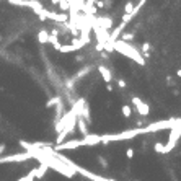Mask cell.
Wrapping results in <instances>:
<instances>
[{"label":"cell","mask_w":181,"mask_h":181,"mask_svg":"<svg viewBox=\"0 0 181 181\" xmlns=\"http://www.w3.org/2000/svg\"><path fill=\"white\" fill-rule=\"evenodd\" d=\"M60 98L59 97H54V98H51L49 101H47V103H46V106H47V108H52V106H57L59 103H60Z\"/></svg>","instance_id":"cell-18"},{"label":"cell","mask_w":181,"mask_h":181,"mask_svg":"<svg viewBox=\"0 0 181 181\" xmlns=\"http://www.w3.org/2000/svg\"><path fill=\"white\" fill-rule=\"evenodd\" d=\"M59 51H60V52H72V51H77V49L73 47L72 44H62Z\"/></svg>","instance_id":"cell-19"},{"label":"cell","mask_w":181,"mask_h":181,"mask_svg":"<svg viewBox=\"0 0 181 181\" xmlns=\"http://www.w3.org/2000/svg\"><path fill=\"white\" fill-rule=\"evenodd\" d=\"M132 103H134V106H135V109H137V113L140 116H149L150 114V108H149V105L147 103H144L140 98H137V97H134L132 98Z\"/></svg>","instance_id":"cell-7"},{"label":"cell","mask_w":181,"mask_h":181,"mask_svg":"<svg viewBox=\"0 0 181 181\" xmlns=\"http://www.w3.org/2000/svg\"><path fill=\"white\" fill-rule=\"evenodd\" d=\"M38 39H39V43H41V44L47 43L49 41V33L46 30H41V31L38 33Z\"/></svg>","instance_id":"cell-13"},{"label":"cell","mask_w":181,"mask_h":181,"mask_svg":"<svg viewBox=\"0 0 181 181\" xmlns=\"http://www.w3.org/2000/svg\"><path fill=\"white\" fill-rule=\"evenodd\" d=\"M154 149H155V152H158V154H165V144H162V142H157L154 145Z\"/></svg>","instance_id":"cell-21"},{"label":"cell","mask_w":181,"mask_h":181,"mask_svg":"<svg viewBox=\"0 0 181 181\" xmlns=\"http://www.w3.org/2000/svg\"><path fill=\"white\" fill-rule=\"evenodd\" d=\"M139 134H144L142 127L129 129V131H124V132H119V134H105V135H101V144L114 142V140H129V139L137 137Z\"/></svg>","instance_id":"cell-2"},{"label":"cell","mask_w":181,"mask_h":181,"mask_svg":"<svg viewBox=\"0 0 181 181\" xmlns=\"http://www.w3.org/2000/svg\"><path fill=\"white\" fill-rule=\"evenodd\" d=\"M92 69H93V67H92V65H87V67H85V69H83V70H80V72H78V73H77V75H75V77H73V80H75V82H77V80H78V78H83V77H85V75H87V73H88L90 70H92Z\"/></svg>","instance_id":"cell-15"},{"label":"cell","mask_w":181,"mask_h":181,"mask_svg":"<svg viewBox=\"0 0 181 181\" xmlns=\"http://www.w3.org/2000/svg\"><path fill=\"white\" fill-rule=\"evenodd\" d=\"M149 51H150V44L149 43H144L142 44V52H144L145 57H149Z\"/></svg>","instance_id":"cell-23"},{"label":"cell","mask_w":181,"mask_h":181,"mask_svg":"<svg viewBox=\"0 0 181 181\" xmlns=\"http://www.w3.org/2000/svg\"><path fill=\"white\" fill-rule=\"evenodd\" d=\"M117 87H119V88H126V82H124L122 78H117Z\"/></svg>","instance_id":"cell-24"},{"label":"cell","mask_w":181,"mask_h":181,"mask_svg":"<svg viewBox=\"0 0 181 181\" xmlns=\"http://www.w3.org/2000/svg\"><path fill=\"white\" fill-rule=\"evenodd\" d=\"M98 70H100V73H101V77H103V80H105L106 83H109V82H111V78H113L109 69H106L105 65H100V67H98Z\"/></svg>","instance_id":"cell-12"},{"label":"cell","mask_w":181,"mask_h":181,"mask_svg":"<svg viewBox=\"0 0 181 181\" xmlns=\"http://www.w3.org/2000/svg\"><path fill=\"white\" fill-rule=\"evenodd\" d=\"M8 3L18 5V7H30V8H33V12H38V10L44 8L41 2H38V0H8Z\"/></svg>","instance_id":"cell-4"},{"label":"cell","mask_w":181,"mask_h":181,"mask_svg":"<svg viewBox=\"0 0 181 181\" xmlns=\"http://www.w3.org/2000/svg\"><path fill=\"white\" fill-rule=\"evenodd\" d=\"M126 157H127V158H132V157H134V149H127V150H126Z\"/></svg>","instance_id":"cell-26"},{"label":"cell","mask_w":181,"mask_h":181,"mask_svg":"<svg viewBox=\"0 0 181 181\" xmlns=\"http://www.w3.org/2000/svg\"><path fill=\"white\" fill-rule=\"evenodd\" d=\"M176 127H181L179 117H176V119H167V121H157L142 129H144V134H147V132H157V131H163V129H176Z\"/></svg>","instance_id":"cell-3"},{"label":"cell","mask_w":181,"mask_h":181,"mask_svg":"<svg viewBox=\"0 0 181 181\" xmlns=\"http://www.w3.org/2000/svg\"><path fill=\"white\" fill-rule=\"evenodd\" d=\"M47 43H51V44H52V46H54V49H60V46H62V44L59 43V31L57 30H52V33H51V35H49V41Z\"/></svg>","instance_id":"cell-10"},{"label":"cell","mask_w":181,"mask_h":181,"mask_svg":"<svg viewBox=\"0 0 181 181\" xmlns=\"http://www.w3.org/2000/svg\"><path fill=\"white\" fill-rule=\"evenodd\" d=\"M95 3H97V0H85V5H88V7H92Z\"/></svg>","instance_id":"cell-27"},{"label":"cell","mask_w":181,"mask_h":181,"mask_svg":"<svg viewBox=\"0 0 181 181\" xmlns=\"http://www.w3.org/2000/svg\"><path fill=\"white\" fill-rule=\"evenodd\" d=\"M51 2H52V3H54V5H57V3H59V2H60V0H51Z\"/></svg>","instance_id":"cell-32"},{"label":"cell","mask_w":181,"mask_h":181,"mask_svg":"<svg viewBox=\"0 0 181 181\" xmlns=\"http://www.w3.org/2000/svg\"><path fill=\"white\" fill-rule=\"evenodd\" d=\"M98 162L101 163V167H105V168H106V167H108V162H106V160H105V158H103V157H98Z\"/></svg>","instance_id":"cell-25"},{"label":"cell","mask_w":181,"mask_h":181,"mask_svg":"<svg viewBox=\"0 0 181 181\" xmlns=\"http://www.w3.org/2000/svg\"><path fill=\"white\" fill-rule=\"evenodd\" d=\"M176 75H178V77H181V69H179V70L176 72Z\"/></svg>","instance_id":"cell-33"},{"label":"cell","mask_w":181,"mask_h":181,"mask_svg":"<svg viewBox=\"0 0 181 181\" xmlns=\"http://www.w3.org/2000/svg\"><path fill=\"white\" fill-rule=\"evenodd\" d=\"M93 26H98V28H101V30H105V31H109L111 28H113V20L109 18V16L95 18V25Z\"/></svg>","instance_id":"cell-8"},{"label":"cell","mask_w":181,"mask_h":181,"mask_svg":"<svg viewBox=\"0 0 181 181\" xmlns=\"http://www.w3.org/2000/svg\"><path fill=\"white\" fill-rule=\"evenodd\" d=\"M106 90H108V92H113V87H111V85L108 83V85H106Z\"/></svg>","instance_id":"cell-30"},{"label":"cell","mask_w":181,"mask_h":181,"mask_svg":"<svg viewBox=\"0 0 181 181\" xmlns=\"http://www.w3.org/2000/svg\"><path fill=\"white\" fill-rule=\"evenodd\" d=\"M97 7H98V8H103V7H105V2H101V0H97Z\"/></svg>","instance_id":"cell-28"},{"label":"cell","mask_w":181,"mask_h":181,"mask_svg":"<svg viewBox=\"0 0 181 181\" xmlns=\"http://www.w3.org/2000/svg\"><path fill=\"white\" fill-rule=\"evenodd\" d=\"M121 41L122 43L134 41V33H122V35H121Z\"/></svg>","instance_id":"cell-16"},{"label":"cell","mask_w":181,"mask_h":181,"mask_svg":"<svg viewBox=\"0 0 181 181\" xmlns=\"http://www.w3.org/2000/svg\"><path fill=\"white\" fill-rule=\"evenodd\" d=\"M75 117H77V114H75L72 109H70L69 113H65V114L62 116L57 122H56V131H57V132H62V131H64V129L70 124V121L75 119Z\"/></svg>","instance_id":"cell-5"},{"label":"cell","mask_w":181,"mask_h":181,"mask_svg":"<svg viewBox=\"0 0 181 181\" xmlns=\"http://www.w3.org/2000/svg\"><path fill=\"white\" fill-rule=\"evenodd\" d=\"M134 7H135V5H134L132 2H127L126 7H124V15H131L132 10H134Z\"/></svg>","instance_id":"cell-20"},{"label":"cell","mask_w":181,"mask_h":181,"mask_svg":"<svg viewBox=\"0 0 181 181\" xmlns=\"http://www.w3.org/2000/svg\"><path fill=\"white\" fill-rule=\"evenodd\" d=\"M75 60L77 62H83V57H82V56H78V57H75Z\"/></svg>","instance_id":"cell-29"},{"label":"cell","mask_w":181,"mask_h":181,"mask_svg":"<svg viewBox=\"0 0 181 181\" xmlns=\"http://www.w3.org/2000/svg\"><path fill=\"white\" fill-rule=\"evenodd\" d=\"M30 158H33V154H30V152L15 154V155H7V157L0 158V165H2V163H8V162H25V160H30Z\"/></svg>","instance_id":"cell-6"},{"label":"cell","mask_w":181,"mask_h":181,"mask_svg":"<svg viewBox=\"0 0 181 181\" xmlns=\"http://www.w3.org/2000/svg\"><path fill=\"white\" fill-rule=\"evenodd\" d=\"M0 39H2V38H0Z\"/></svg>","instance_id":"cell-36"},{"label":"cell","mask_w":181,"mask_h":181,"mask_svg":"<svg viewBox=\"0 0 181 181\" xmlns=\"http://www.w3.org/2000/svg\"><path fill=\"white\" fill-rule=\"evenodd\" d=\"M26 178H28V176H25V178H21V179H18V181H26Z\"/></svg>","instance_id":"cell-34"},{"label":"cell","mask_w":181,"mask_h":181,"mask_svg":"<svg viewBox=\"0 0 181 181\" xmlns=\"http://www.w3.org/2000/svg\"><path fill=\"white\" fill-rule=\"evenodd\" d=\"M121 111H122V116L124 117H131V114H132V108L129 105H124L122 108H121Z\"/></svg>","instance_id":"cell-17"},{"label":"cell","mask_w":181,"mask_h":181,"mask_svg":"<svg viewBox=\"0 0 181 181\" xmlns=\"http://www.w3.org/2000/svg\"><path fill=\"white\" fill-rule=\"evenodd\" d=\"M101 144V135L98 134H88L87 137L80 139V145H97Z\"/></svg>","instance_id":"cell-9"},{"label":"cell","mask_w":181,"mask_h":181,"mask_svg":"<svg viewBox=\"0 0 181 181\" xmlns=\"http://www.w3.org/2000/svg\"><path fill=\"white\" fill-rule=\"evenodd\" d=\"M59 5H60V10H62V12H67V10L70 8V3L67 2V0H60Z\"/></svg>","instance_id":"cell-22"},{"label":"cell","mask_w":181,"mask_h":181,"mask_svg":"<svg viewBox=\"0 0 181 181\" xmlns=\"http://www.w3.org/2000/svg\"><path fill=\"white\" fill-rule=\"evenodd\" d=\"M109 181H114V179H109Z\"/></svg>","instance_id":"cell-35"},{"label":"cell","mask_w":181,"mask_h":181,"mask_svg":"<svg viewBox=\"0 0 181 181\" xmlns=\"http://www.w3.org/2000/svg\"><path fill=\"white\" fill-rule=\"evenodd\" d=\"M3 150H5V145L2 144V145H0V155H2V152H3Z\"/></svg>","instance_id":"cell-31"},{"label":"cell","mask_w":181,"mask_h":181,"mask_svg":"<svg viewBox=\"0 0 181 181\" xmlns=\"http://www.w3.org/2000/svg\"><path fill=\"white\" fill-rule=\"evenodd\" d=\"M113 47H114V51H117V52H121V54H124L126 57H129V59H132V60H135L139 65H145V59H144V56L139 52L135 47H132L131 44H127V43H122L121 39L119 41H114L113 43Z\"/></svg>","instance_id":"cell-1"},{"label":"cell","mask_w":181,"mask_h":181,"mask_svg":"<svg viewBox=\"0 0 181 181\" xmlns=\"http://www.w3.org/2000/svg\"><path fill=\"white\" fill-rule=\"evenodd\" d=\"M77 127H78V131H80V134L83 135V137H87L88 135V127H87V122H85L82 117H77Z\"/></svg>","instance_id":"cell-11"},{"label":"cell","mask_w":181,"mask_h":181,"mask_svg":"<svg viewBox=\"0 0 181 181\" xmlns=\"http://www.w3.org/2000/svg\"><path fill=\"white\" fill-rule=\"evenodd\" d=\"M46 170H47V167L41 163V167H38V168L35 170V178H43L44 173H46Z\"/></svg>","instance_id":"cell-14"}]
</instances>
